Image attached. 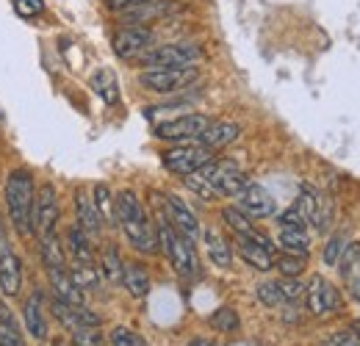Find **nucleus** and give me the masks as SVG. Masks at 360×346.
Returning <instances> with one entry per match:
<instances>
[{
  "label": "nucleus",
  "instance_id": "obj_6",
  "mask_svg": "<svg viewBox=\"0 0 360 346\" xmlns=\"http://www.w3.org/2000/svg\"><path fill=\"white\" fill-rule=\"evenodd\" d=\"M208 161H214V150L202 147L200 141H188V144H178L172 150H164L161 153V164L169 169L172 174H186L197 172L200 167H205Z\"/></svg>",
  "mask_w": 360,
  "mask_h": 346
},
{
  "label": "nucleus",
  "instance_id": "obj_43",
  "mask_svg": "<svg viewBox=\"0 0 360 346\" xmlns=\"http://www.w3.org/2000/svg\"><path fill=\"white\" fill-rule=\"evenodd\" d=\"M324 346H360V338L352 330H344V333H335Z\"/></svg>",
  "mask_w": 360,
  "mask_h": 346
},
{
  "label": "nucleus",
  "instance_id": "obj_9",
  "mask_svg": "<svg viewBox=\"0 0 360 346\" xmlns=\"http://www.w3.org/2000/svg\"><path fill=\"white\" fill-rule=\"evenodd\" d=\"M211 125V120L205 114H183L175 120H167L161 125H155V136L164 139V141H180V144H188V141H200L202 130Z\"/></svg>",
  "mask_w": 360,
  "mask_h": 346
},
{
  "label": "nucleus",
  "instance_id": "obj_10",
  "mask_svg": "<svg viewBox=\"0 0 360 346\" xmlns=\"http://www.w3.org/2000/svg\"><path fill=\"white\" fill-rule=\"evenodd\" d=\"M158 200H161V208H164V217L167 222L180 230L188 241H194L197 244V238H200V222L194 217V211L180 200L178 194H155Z\"/></svg>",
  "mask_w": 360,
  "mask_h": 346
},
{
  "label": "nucleus",
  "instance_id": "obj_18",
  "mask_svg": "<svg viewBox=\"0 0 360 346\" xmlns=\"http://www.w3.org/2000/svg\"><path fill=\"white\" fill-rule=\"evenodd\" d=\"M238 136H241V128H238L236 122L219 120V122H211L208 128L202 130L200 144H202V147H208V150H225L227 144H233Z\"/></svg>",
  "mask_w": 360,
  "mask_h": 346
},
{
  "label": "nucleus",
  "instance_id": "obj_30",
  "mask_svg": "<svg viewBox=\"0 0 360 346\" xmlns=\"http://www.w3.org/2000/svg\"><path fill=\"white\" fill-rule=\"evenodd\" d=\"M22 316H25V327H28V333H31L37 341H45L47 321H45V316H42L39 300H28V302H25V310H22Z\"/></svg>",
  "mask_w": 360,
  "mask_h": 346
},
{
  "label": "nucleus",
  "instance_id": "obj_4",
  "mask_svg": "<svg viewBox=\"0 0 360 346\" xmlns=\"http://www.w3.org/2000/svg\"><path fill=\"white\" fill-rule=\"evenodd\" d=\"M202 58V47L197 42H169L150 47L139 56L141 67L147 70H164V67H194Z\"/></svg>",
  "mask_w": 360,
  "mask_h": 346
},
{
  "label": "nucleus",
  "instance_id": "obj_23",
  "mask_svg": "<svg viewBox=\"0 0 360 346\" xmlns=\"http://www.w3.org/2000/svg\"><path fill=\"white\" fill-rule=\"evenodd\" d=\"M122 286L134 300H144L150 294V274L141 263H125L122 269Z\"/></svg>",
  "mask_w": 360,
  "mask_h": 346
},
{
  "label": "nucleus",
  "instance_id": "obj_20",
  "mask_svg": "<svg viewBox=\"0 0 360 346\" xmlns=\"http://www.w3.org/2000/svg\"><path fill=\"white\" fill-rule=\"evenodd\" d=\"M47 277H50V288H53V297L56 300L70 305H84V291L72 283L70 271H64V269H47Z\"/></svg>",
  "mask_w": 360,
  "mask_h": 346
},
{
  "label": "nucleus",
  "instance_id": "obj_27",
  "mask_svg": "<svg viewBox=\"0 0 360 346\" xmlns=\"http://www.w3.org/2000/svg\"><path fill=\"white\" fill-rule=\"evenodd\" d=\"M39 238H42V244H39L42 247V263H45L47 269H64L67 266V255H64V244L56 236V230L39 236Z\"/></svg>",
  "mask_w": 360,
  "mask_h": 346
},
{
  "label": "nucleus",
  "instance_id": "obj_42",
  "mask_svg": "<svg viewBox=\"0 0 360 346\" xmlns=\"http://www.w3.org/2000/svg\"><path fill=\"white\" fill-rule=\"evenodd\" d=\"M42 8H45L42 0H14V11L20 17H37V14H42Z\"/></svg>",
  "mask_w": 360,
  "mask_h": 346
},
{
  "label": "nucleus",
  "instance_id": "obj_29",
  "mask_svg": "<svg viewBox=\"0 0 360 346\" xmlns=\"http://www.w3.org/2000/svg\"><path fill=\"white\" fill-rule=\"evenodd\" d=\"M91 200H94V208L103 219V224H117V214H114V194L105 183H97L91 188Z\"/></svg>",
  "mask_w": 360,
  "mask_h": 346
},
{
  "label": "nucleus",
  "instance_id": "obj_47",
  "mask_svg": "<svg viewBox=\"0 0 360 346\" xmlns=\"http://www.w3.org/2000/svg\"><path fill=\"white\" fill-rule=\"evenodd\" d=\"M349 330H352V333L360 338V319H358V321H352V327H349Z\"/></svg>",
  "mask_w": 360,
  "mask_h": 346
},
{
  "label": "nucleus",
  "instance_id": "obj_25",
  "mask_svg": "<svg viewBox=\"0 0 360 346\" xmlns=\"http://www.w3.org/2000/svg\"><path fill=\"white\" fill-rule=\"evenodd\" d=\"M67 250L78 263H94V247H91V236H86L78 224H72L67 230Z\"/></svg>",
  "mask_w": 360,
  "mask_h": 346
},
{
  "label": "nucleus",
  "instance_id": "obj_28",
  "mask_svg": "<svg viewBox=\"0 0 360 346\" xmlns=\"http://www.w3.org/2000/svg\"><path fill=\"white\" fill-rule=\"evenodd\" d=\"M122 269H125V263L120 258V250H117L114 244H108V247L103 250V255H100V274H103L108 283L120 286V283H122Z\"/></svg>",
  "mask_w": 360,
  "mask_h": 346
},
{
  "label": "nucleus",
  "instance_id": "obj_26",
  "mask_svg": "<svg viewBox=\"0 0 360 346\" xmlns=\"http://www.w3.org/2000/svg\"><path fill=\"white\" fill-rule=\"evenodd\" d=\"M91 89H94V94H97L103 103H108V105H114V103L120 100V84H117V75H114L111 70H97V72L91 75Z\"/></svg>",
  "mask_w": 360,
  "mask_h": 346
},
{
  "label": "nucleus",
  "instance_id": "obj_13",
  "mask_svg": "<svg viewBox=\"0 0 360 346\" xmlns=\"http://www.w3.org/2000/svg\"><path fill=\"white\" fill-rule=\"evenodd\" d=\"M153 47V31L144 25H125L114 34V53L120 58H139L144 50Z\"/></svg>",
  "mask_w": 360,
  "mask_h": 346
},
{
  "label": "nucleus",
  "instance_id": "obj_48",
  "mask_svg": "<svg viewBox=\"0 0 360 346\" xmlns=\"http://www.w3.org/2000/svg\"><path fill=\"white\" fill-rule=\"evenodd\" d=\"M0 120H3V114H0Z\"/></svg>",
  "mask_w": 360,
  "mask_h": 346
},
{
  "label": "nucleus",
  "instance_id": "obj_14",
  "mask_svg": "<svg viewBox=\"0 0 360 346\" xmlns=\"http://www.w3.org/2000/svg\"><path fill=\"white\" fill-rule=\"evenodd\" d=\"M37 236H45V233H53L56 224H58V191L53 183H42L37 188Z\"/></svg>",
  "mask_w": 360,
  "mask_h": 346
},
{
  "label": "nucleus",
  "instance_id": "obj_37",
  "mask_svg": "<svg viewBox=\"0 0 360 346\" xmlns=\"http://www.w3.org/2000/svg\"><path fill=\"white\" fill-rule=\"evenodd\" d=\"M277 288H280V294H283V302H300V300L305 297V286H302L297 277H283V280L277 283Z\"/></svg>",
  "mask_w": 360,
  "mask_h": 346
},
{
  "label": "nucleus",
  "instance_id": "obj_24",
  "mask_svg": "<svg viewBox=\"0 0 360 346\" xmlns=\"http://www.w3.org/2000/svg\"><path fill=\"white\" fill-rule=\"evenodd\" d=\"M205 247H208V255H211V263L219 266V269H230L233 263V252H230V244L227 238L217 230V227H208L205 233Z\"/></svg>",
  "mask_w": 360,
  "mask_h": 346
},
{
  "label": "nucleus",
  "instance_id": "obj_3",
  "mask_svg": "<svg viewBox=\"0 0 360 346\" xmlns=\"http://www.w3.org/2000/svg\"><path fill=\"white\" fill-rule=\"evenodd\" d=\"M155 236H158V250L167 252L172 269L178 271L180 277H197V274H200V258H197L194 241H188L180 230H175V227L167 222V217L158 219Z\"/></svg>",
  "mask_w": 360,
  "mask_h": 346
},
{
  "label": "nucleus",
  "instance_id": "obj_44",
  "mask_svg": "<svg viewBox=\"0 0 360 346\" xmlns=\"http://www.w3.org/2000/svg\"><path fill=\"white\" fill-rule=\"evenodd\" d=\"M103 3H105V8H108V11H114V14H122V11H128L131 6L141 3V0H103Z\"/></svg>",
  "mask_w": 360,
  "mask_h": 346
},
{
  "label": "nucleus",
  "instance_id": "obj_2",
  "mask_svg": "<svg viewBox=\"0 0 360 346\" xmlns=\"http://www.w3.org/2000/svg\"><path fill=\"white\" fill-rule=\"evenodd\" d=\"M114 214H117V224L122 227L125 238L131 241L136 252H144V255L158 252V236H155L150 219L144 214L141 200L136 197V191L125 188L114 197Z\"/></svg>",
  "mask_w": 360,
  "mask_h": 346
},
{
  "label": "nucleus",
  "instance_id": "obj_38",
  "mask_svg": "<svg viewBox=\"0 0 360 346\" xmlns=\"http://www.w3.org/2000/svg\"><path fill=\"white\" fill-rule=\"evenodd\" d=\"M0 346H25V338L17 327V321H0Z\"/></svg>",
  "mask_w": 360,
  "mask_h": 346
},
{
  "label": "nucleus",
  "instance_id": "obj_39",
  "mask_svg": "<svg viewBox=\"0 0 360 346\" xmlns=\"http://www.w3.org/2000/svg\"><path fill=\"white\" fill-rule=\"evenodd\" d=\"M258 300L266 305V307L283 305V294H280L277 283H261V286H258Z\"/></svg>",
  "mask_w": 360,
  "mask_h": 346
},
{
  "label": "nucleus",
  "instance_id": "obj_36",
  "mask_svg": "<svg viewBox=\"0 0 360 346\" xmlns=\"http://www.w3.org/2000/svg\"><path fill=\"white\" fill-rule=\"evenodd\" d=\"M274 266L280 269L283 277H300V274L305 271V255H291V252H285L283 258H277Z\"/></svg>",
  "mask_w": 360,
  "mask_h": 346
},
{
  "label": "nucleus",
  "instance_id": "obj_17",
  "mask_svg": "<svg viewBox=\"0 0 360 346\" xmlns=\"http://www.w3.org/2000/svg\"><path fill=\"white\" fill-rule=\"evenodd\" d=\"M75 219H78V227L86 233V236H100V230L105 227L103 224V219L97 214V208H94V200H91V194L86 188H78L75 191Z\"/></svg>",
  "mask_w": 360,
  "mask_h": 346
},
{
  "label": "nucleus",
  "instance_id": "obj_21",
  "mask_svg": "<svg viewBox=\"0 0 360 346\" xmlns=\"http://www.w3.org/2000/svg\"><path fill=\"white\" fill-rule=\"evenodd\" d=\"M22 288V263L14 252L0 255V291L6 297H17Z\"/></svg>",
  "mask_w": 360,
  "mask_h": 346
},
{
  "label": "nucleus",
  "instance_id": "obj_40",
  "mask_svg": "<svg viewBox=\"0 0 360 346\" xmlns=\"http://www.w3.org/2000/svg\"><path fill=\"white\" fill-rule=\"evenodd\" d=\"M111 346H144V344H141V338L136 335L134 330H128V327H114V333H111Z\"/></svg>",
  "mask_w": 360,
  "mask_h": 346
},
{
  "label": "nucleus",
  "instance_id": "obj_12",
  "mask_svg": "<svg viewBox=\"0 0 360 346\" xmlns=\"http://www.w3.org/2000/svg\"><path fill=\"white\" fill-rule=\"evenodd\" d=\"M183 11V6L175 3V0H141L131 6L128 11L120 14V20L125 25H147V23H155V20H164L169 14H178Z\"/></svg>",
  "mask_w": 360,
  "mask_h": 346
},
{
  "label": "nucleus",
  "instance_id": "obj_15",
  "mask_svg": "<svg viewBox=\"0 0 360 346\" xmlns=\"http://www.w3.org/2000/svg\"><path fill=\"white\" fill-rule=\"evenodd\" d=\"M238 208L250 219H269L274 217V197L261 183H247L238 194Z\"/></svg>",
  "mask_w": 360,
  "mask_h": 346
},
{
  "label": "nucleus",
  "instance_id": "obj_1",
  "mask_svg": "<svg viewBox=\"0 0 360 346\" xmlns=\"http://www.w3.org/2000/svg\"><path fill=\"white\" fill-rule=\"evenodd\" d=\"M6 208L11 227L22 236L31 238L37 236V186H34V174L28 169H11L6 177Z\"/></svg>",
  "mask_w": 360,
  "mask_h": 346
},
{
  "label": "nucleus",
  "instance_id": "obj_35",
  "mask_svg": "<svg viewBox=\"0 0 360 346\" xmlns=\"http://www.w3.org/2000/svg\"><path fill=\"white\" fill-rule=\"evenodd\" d=\"M70 333H72V344L75 346H103L105 344L100 327H75V330H70Z\"/></svg>",
  "mask_w": 360,
  "mask_h": 346
},
{
  "label": "nucleus",
  "instance_id": "obj_33",
  "mask_svg": "<svg viewBox=\"0 0 360 346\" xmlns=\"http://www.w3.org/2000/svg\"><path fill=\"white\" fill-rule=\"evenodd\" d=\"M183 183H186V188H188V191H194L200 200H211V203H214V200H219L217 188H214V186H211V183H208L200 172L186 174V177H183Z\"/></svg>",
  "mask_w": 360,
  "mask_h": 346
},
{
  "label": "nucleus",
  "instance_id": "obj_45",
  "mask_svg": "<svg viewBox=\"0 0 360 346\" xmlns=\"http://www.w3.org/2000/svg\"><path fill=\"white\" fill-rule=\"evenodd\" d=\"M14 316H11V310H8V305L0 300V321H11Z\"/></svg>",
  "mask_w": 360,
  "mask_h": 346
},
{
  "label": "nucleus",
  "instance_id": "obj_32",
  "mask_svg": "<svg viewBox=\"0 0 360 346\" xmlns=\"http://www.w3.org/2000/svg\"><path fill=\"white\" fill-rule=\"evenodd\" d=\"M222 219H225V224L236 233V236H250L252 230H258V227H255V222L247 217L238 205H236V208H233V205L222 208Z\"/></svg>",
  "mask_w": 360,
  "mask_h": 346
},
{
  "label": "nucleus",
  "instance_id": "obj_22",
  "mask_svg": "<svg viewBox=\"0 0 360 346\" xmlns=\"http://www.w3.org/2000/svg\"><path fill=\"white\" fill-rule=\"evenodd\" d=\"M280 247L291 255H311V236H308V227H280V236H277Z\"/></svg>",
  "mask_w": 360,
  "mask_h": 346
},
{
  "label": "nucleus",
  "instance_id": "obj_7",
  "mask_svg": "<svg viewBox=\"0 0 360 346\" xmlns=\"http://www.w3.org/2000/svg\"><path fill=\"white\" fill-rule=\"evenodd\" d=\"M197 172L217 188L219 197H238L244 191V186L250 183V177L238 169V164H233L227 158H222V161H208Z\"/></svg>",
  "mask_w": 360,
  "mask_h": 346
},
{
  "label": "nucleus",
  "instance_id": "obj_16",
  "mask_svg": "<svg viewBox=\"0 0 360 346\" xmlns=\"http://www.w3.org/2000/svg\"><path fill=\"white\" fill-rule=\"evenodd\" d=\"M50 307H53V316H56L67 330H75V327H100V316L91 313L86 305H70L53 297Z\"/></svg>",
  "mask_w": 360,
  "mask_h": 346
},
{
  "label": "nucleus",
  "instance_id": "obj_34",
  "mask_svg": "<svg viewBox=\"0 0 360 346\" xmlns=\"http://www.w3.org/2000/svg\"><path fill=\"white\" fill-rule=\"evenodd\" d=\"M238 313L233 307H219L214 316H211V327L219 330V333H236L238 330Z\"/></svg>",
  "mask_w": 360,
  "mask_h": 346
},
{
  "label": "nucleus",
  "instance_id": "obj_8",
  "mask_svg": "<svg viewBox=\"0 0 360 346\" xmlns=\"http://www.w3.org/2000/svg\"><path fill=\"white\" fill-rule=\"evenodd\" d=\"M305 300H308L311 316H316V319H327V316L338 313L341 305H344L338 288H335L327 277H321V274H314L311 283L305 286Z\"/></svg>",
  "mask_w": 360,
  "mask_h": 346
},
{
  "label": "nucleus",
  "instance_id": "obj_41",
  "mask_svg": "<svg viewBox=\"0 0 360 346\" xmlns=\"http://www.w3.org/2000/svg\"><path fill=\"white\" fill-rule=\"evenodd\" d=\"M344 236H333L330 241H327V247H324V263L327 266H338V258H341V252H344Z\"/></svg>",
  "mask_w": 360,
  "mask_h": 346
},
{
  "label": "nucleus",
  "instance_id": "obj_31",
  "mask_svg": "<svg viewBox=\"0 0 360 346\" xmlns=\"http://www.w3.org/2000/svg\"><path fill=\"white\" fill-rule=\"evenodd\" d=\"M70 277H72V283L81 288V291H94L97 286H100V271H97V266L94 263H72V269H70Z\"/></svg>",
  "mask_w": 360,
  "mask_h": 346
},
{
  "label": "nucleus",
  "instance_id": "obj_5",
  "mask_svg": "<svg viewBox=\"0 0 360 346\" xmlns=\"http://www.w3.org/2000/svg\"><path fill=\"white\" fill-rule=\"evenodd\" d=\"M200 70L197 67H164V70H144L139 75V84L147 91L155 94H175L180 89L191 86L197 81Z\"/></svg>",
  "mask_w": 360,
  "mask_h": 346
},
{
  "label": "nucleus",
  "instance_id": "obj_19",
  "mask_svg": "<svg viewBox=\"0 0 360 346\" xmlns=\"http://www.w3.org/2000/svg\"><path fill=\"white\" fill-rule=\"evenodd\" d=\"M338 269H341V277H344L349 294L360 302V244L344 247V255L338 258Z\"/></svg>",
  "mask_w": 360,
  "mask_h": 346
},
{
  "label": "nucleus",
  "instance_id": "obj_11",
  "mask_svg": "<svg viewBox=\"0 0 360 346\" xmlns=\"http://www.w3.org/2000/svg\"><path fill=\"white\" fill-rule=\"evenodd\" d=\"M238 252H241V258L247 260L252 269H258V271H269L274 269V244H271V238L266 233H261V230H252L250 236H238Z\"/></svg>",
  "mask_w": 360,
  "mask_h": 346
},
{
  "label": "nucleus",
  "instance_id": "obj_46",
  "mask_svg": "<svg viewBox=\"0 0 360 346\" xmlns=\"http://www.w3.org/2000/svg\"><path fill=\"white\" fill-rule=\"evenodd\" d=\"M186 346H214V341H208V338H191Z\"/></svg>",
  "mask_w": 360,
  "mask_h": 346
}]
</instances>
